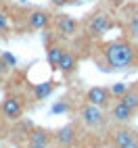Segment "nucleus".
<instances>
[{
    "label": "nucleus",
    "mask_w": 138,
    "mask_h": 148,
    "mask_svg": "<svg viewBox=\"0 0 138 148\" xmlns=\"http://www.w3.org/2000/svg\"><path fill=\"white\" fill-rule=\"evenodd\" d=\"M92 61L103 73L132 71L138 67V42L130 38H113V40L98 42L94 46Z\"/></svg>",
    "instance_id": "obj_1"
},
{
    "label": "nucleus",
    "mask_w": 138,
    "mask_h": 148,
    "mask_svg": "<svg viewBox=\"0 0 138 148\" xmlns=\"http://www.w3.org/2000/svg\"><path fill=\"white\" fill-rule=\"evenodd\" d=\"M115 27H117V19L107 8H96L84 19V32L90 40H101V38H105V34H109Z\"/></svg>",
    "instance_id": "obj_2"
},
{
    "label": "nucleus",
    "mask_w": 138,
    "mask_h": 148,
    "mask_svg": "<svg viewBox=\"0 0 138 148\" xmlns=\"http://www.w3.org/2000/svg\"><path fill=\"white\" fill-rule=\"evenodd\" d=\"M25 113V104L21 100V96L17 94H4V98L0 100V117H2L4 121H19Z\"/></svg>",
    "instance_id": "obj_3"
},
{
    "label": "nucleus",
    "mask_w": 138,
    "mask_h": 148,
    "mask_svg": "<svg viewBox=\"0 0 138 148\" xmlns=\"http://www.w3.org/2000/svg\"><path fill=\"white\" fill-rule=\"evenodd\" d=\"M52 25H55V32L61 40H71V38L80 32V21L75 17L67 15V13H59L52 17Z\"/></svg>",
    "instance_id": "obj_4"
},
{
    "label": "nucleus",
    "mask_w": 138,
    "mask_h": 148,
    "mask_svg": "<svg viewBox=\"0 0 138 148\" xmlns=\"http://www.w3.org/2000/svg\"><path fill=\"white\" fill-rule=\"evenodd\" d=\"M77 115H80V121L86 127H101L103 123H107V111L101 106H94V104H88L82 102L80 108H77Z\"/></svg>",
    "instance_id": "obj_5"
},
{
    "label": "nucleus",
    "mask_w": 138,
    "mask_h": 148,
    "mask_svg": "<svg viewBox=\"0 0 138 148\" xmlns=\"http://www.w3.org/2000/svg\"><path fill=\"white\" fill-rule=\"evenodd\" d=\"M121 25H124L126 38L138 42V2L121 6Z\"/></svg>",
    "instance_id": "obj_6"
},
{
    "label": "nucleus",
    "mask_w": 138,
    "mask_h": 148,
    "mask_svg": "<svg viewBox=\"0 0 138 148\" xmlns=\"http://www.w3.org/2000/svg\"><path fill=\"white\" fill-rule=\"evenodd\" d=\"M25 25L29 32H46L52 25V15L46 8H29L25 15Z\"/></svg>",
    "instance_id": "obj_7"
},
{
    "label": "nucleus",
    "mask_w": 138,
    "mask_h": 148,
    "mask_svg": "<svg viewBox=\"0 0 138 148\" xmlns=\"http://www.w3.org/2000/svg\"><path fill=\"white\" fill-rule=\"evenodd\" d=\"M84 102L88 104H94V106H101V108H109L113 102V96L109 92V86H92L88 88L86 94H84Z\"/></svg>",
    "instance_id": "obj_8"
},
{
    "label": "nucleus",
    "mask_w": 138,
    "mask_h": 148,
    "mask_svg": "<svg viewBox=\"0 0 138 148\" xmlns=\"http://www.w3.org/2000/svg\"><path fill=\"white\" fill-rule=\"evenodd\" d=\"M109 142L113 148H124L128 144H134V142H138V130L128 127V125H119L109 134Z\"/></svg>",
    "instance_id": "obj_9"
},
{
    "label": "nucleus",
    "mask_w": 138,
    "mask_h": 148,
    "mask_svg": "<svg viewBox=\"0 0 138 148\" xmlns=\"http://www.w3.org/2000/svg\"><path fill=\"white\" fill-rule=\"evenodd\" d=\"M23 142L27 144H38V146H52L55 144V132L50 130H46V127H32L25 138H23Z\"/></svg>",
    "instance_id": "obj_10"
},
{
    "label": "nucleus",
    "mask_w": 138,
    "mask_h": 148,
    "mask_svg": "<svg viewBox=\"0 0 138 148\" xmlns=\"http://www.w3.org/2000/svg\"><path fill=\"white\" fill-rule=\"evenodd\" d=\"M55 144L59 148H73L77 144V130L73 123H67L55 132Z\"/></svg>",
    "instance_id": "obj_11"
},
{
    "label": "nucleus",
    "mask_w": 138,
    "mask_h": 148,
    "mask_svg": "<svg viewBox=\"0 0 138 148\" xmlns=\"http://www.w3.org/2000/svg\"><path fill=\"white\" fill-rule=\"evenodd\" d=\"M109 111V117L115 121V123H119V125H126V123H130L132 119H134V111L128 104H124L121 100H113L111 102V106L107 108Z\"/></svg>",
    "instance_id": "obj_12"
},
{
    "label": "nucleus",
    "mask_w": 138,
    "mask_h": 148,
    "mask_svg": "<svg viewBox=\"0 0 138 148\" xmlns=\"http://www.w3.org/2000/svg\"><path fill=\"white\" fill-rule=\"evenodd\" d=\"M77 52L73 50V48H65V52L61 56V63H59V73L63 75H71L75 69H77Z\"/></svg>",
    "instance_id": "obj_13"
},
{
    "label": "nucleus",
    "mask_w": 138,
    "mask_h": 148,
    "mask_svg": "<svg viewBox=\"0 0 138 148\" xmlns=\"http://www.w3.org/2000/svg\"><path fill=\"white\" fill-rule=\"evenodd\" d=\"M65 48L67 46H63L61 42H50L46 46V63L52 71H59V63H61V56L65 52Z\"/></svg>",
    "instance_id": "obj_14"
},
{
    "label": "nucleus",
    "mask_w": 138,
    "mask_h": 148,
    "mask_svg": "<svg viewBox=\"0 0 138 148\" xmlns=\"http://www.w3.org/2000/svg\"><path fill=\"white\" fill-rule=\"evenodd\" d=\"M57 86L59 84L52 82V79H46L42 84H36L34 86V100H46V98L57 90Z\"/></svg>",
    "instance_id": "obj_15"
},
{
    "label": "nucleus",
    "mask_w": 138,
    "mask_h": 148,
    "mask_svg": "<svg viewBox=\"0 0 138 148\" xmlns=\"http://www.w3.org/2000/svg\"><path fill=\"white\" fill-rule=\"evenodd\" d=\"M117 100H121L124 104L130 106L134 113H138V84H130V88L126 90V94L121 98H117Z\"/></svg>",
    "instance_id": "obj_16"
},
{
    "label": "nucleus",
    "mask_w": 138,
    "mask_h": 148,
    "mask_svg": "<svg viewBox=\"0 0 138 148\" xmlns=\"http://www.w3.org/2000/svg\"><path fill=\"white\" fill-rule=\"evenodd\" d=\"M130 88V84L128 82H119V84H113V86H109V92H111V96H113V100H117V98H121L124 94H126V90Z\"/></svg>",
    "instance_id": "obj_17"
},
{
    "label": "nucleus",
    "mask_w": 138,
    "mask_h": 148,
    "mask_svg": "<svg viewBox=\"0 0 138 148\" xmlns=\"http://www.w3.org/2000/svg\"><path fill=\"white\" fill-rule=\"evenodd\" d=\"M8 32H11V15L0 8V36H4Z\"/></svg>",
    "instance_id": "obj_18"
},
{
    "label": "nucleus",
    "mask_w": 138,
    "mask_h": 148,
    "mask_svg": "<svg viewBox=\"0 0 138 148\" xmlns=\"http://www.w3.org/2000/svg\"><path fill=\"white\" fill-rule=\"evenodd\" d=\"M67 108H69V106H67V102H65V100H61V102H57V104L50 108V113H52V115H59V113H65Z\"/></svg>",
    "instance_id": "obj_19"
},
{
    "label": "nucleus",
    "mask_w": 138,
    "mask_h": 148,
    "mask_svg": "<svg viewBox=\"0 0 138 148\" xmlns=\"http://www.w3.org/2000/svg\"><path fill=\"white\" fill-rule=\"evenodd\" d=\"M50 2H52V6L61 8V6H67V4H71V2H80V0H50Z\"/></svg>",
    "instance_id": "obj_20"
},
{
    "label": "nucleus",
    "mask_w": 138,
    "mask_h": 148,
    "mask_svg": "<svg viewBox=\"0 0 138 148\" xmlns=\"http://www.w3.org/2000/svg\"><path fill=\"white\" fill-rule=\"evenodd\" d=\"M2 61H6L11 67H15V63H17V61H15V56H13V54H8V52H2Z\"/></svg>",
    "instance_id": "obj_21"
},
{
    "label": "nucleus",
    "mask_w": 138,
    "mask_h": 148,
    "mask_svg": "<svg viewBox=\"0 0 138 148\" xmlns=\"http://www.w3.org/2000/svg\"><path fill=\"white\" fill-rule=\"evenodd\" d=\"M19 148H52V146H38V144H27V142H21Z\"/></svg>",
    "instance_id": "obj_22"
},
{
    "label": "nucleus",
    "mask_w": 138,
    "mask_h": 148,
    "mask_svg": "<svg viewBox=\"0 0 138 148\" xmlns=\"http://www.w3.org/2000/svg\"><path fill=\"white\" fill-rule=\"evenodd\" d=\"M124 148H138V142H134V144H128V146H124Z\"/></svg>",
    "instance_id": "obj_23"
},
{
    "label": "nucleus",
    "mask_w": 138,
    "mask_h": 148,
    "mask_svg": "<svg viewBox=\"0 0 138 148\" xmlns=\"http://www.w3.org/2000/svg\"><path fill=\"white\" fill-rule=\"evenodd\" d=\"M0 134H2V117H0Z\"/></svg>",
    "instance_id": "obj_24"
},
{
    "label": "nucleus",
    "mask_w": 138,
    "mask_h": 148,
    "mask_svg": "<svg viewBox=\"0 0 138 148\" xmlns=\"http://www.w3.org/2000/svg\"><path fill=\"white\" fill-rule=\"evenodd\" d=\"M136 84H138V82H136Z\"/></svg>",
    "instance_id": "obj_25"
}]
</instances>
